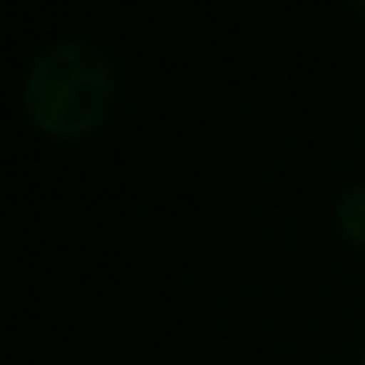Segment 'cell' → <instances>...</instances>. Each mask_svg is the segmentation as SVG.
I'll return each mask as SVG.
<instances>
[{
    "label": "cell",
    "mask_w": 365,
    "mask_h": 365,
    "mask_svg": "<svg viewBox=\"0 0 365 365\" xmlns=\"http://www.w3.org/2000/svg\"><path fill=\"white\" fill-rule=\"evenodd\" d=\"M25 114L43 135L75 142L96 131L114 100V68L86 39L50 43L25 71Z\"/></svg>",
    "instance_id": "cell-1"
},
{
    "label": "cell",
    "mask_w": 365,
    "mask_h": 365,
    "mask_svg": "<svg viewBox=\"0 0 365 365\" xmlns=\"http://www.w3.org/2000/svg\"><path fill=\"white\" fill-rule=\"evenodd\" d=\"M351 11H359V14H365V0H344Z\"/></svg>",
    "instance_id": "cell-3"
},
{
    "label": "cell",
    "mask_w": 365,
    "mask_h": 365,
    "mask_svg": "<svg viewBox=\"0 0 365 365\" xmlns=\"http://www.w3.org/2000/svg\"><path fill=\"white\" fill-rule=\"evenodd\" d=\"M359 365H365V348H362V359H359Z\"/></svg>",
    "instance_id": "cell-4"
},
{
    "label": "cell",
    "mask_w": 365,
    "mask_h": 365,
    "mask_svg": "<svg viewBox=\"0 0 365 365\" xmlns=\"http://www.w3.org/2000/svg\"><path fill=\"white\" fill-rule=\"evenodd\" d=\"M337 231L344 235V242L355 248H365V181L351 185L341 202H337Z\"/></svg>",
    "instance_id": "cell-2"
}]
</instances>
